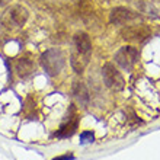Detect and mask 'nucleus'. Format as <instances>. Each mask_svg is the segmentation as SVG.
Instances as JSON below:
<instances>
[{
  "mask_svg": "<svg viewBox=\"0 0 160 160\" xmlns=\"http://www.w3.org/2000/svg\"><path fill=\"white\" fill-rule=\"evenodd\" d=\"M102 77L105 82V86L109 88L111 90H121L124 89V77L118 72V68H115L112 63H106L102 67Z\"/></svg>",
  "mask_w": 160,
  "mask_h": 160,
  "instance_id": "2",
  "label": "nucleus"
},
{
  "mask_svg": "<svg viewBox=\"0 0 160 160\" xmlns=\"http://www.w3.org/2000/svg\"><path fill=\"white\" fill-rule=\"evenodd\" d=\"M74 45H76V50L79 52H83V54H89L92 52V41H90V37L84 32H77L74 35Z\"/></svg>",
  "mask_w": 160,
  "mask_h": 160,
  "instance_id": "6",
  "label": "nucleus"
},
{
  "mask_svg": "<svg viewBox=\"0 0 160 160\" xmlns=\"http://www.w3.org/2000/svg\"><path fill=\"white\" fill-rule=\"evenodd\" d=\"M10 0H0V6H4V4H8Z\"/></svg>",
  "mask_w": 160,
  "mask_h": 160,
  "instance_id": "14",
  "label": "nucleus"
},
{
  "mask_svg": "<svg viewBox=\"0 0 160 160\" xmlns=\"http://www.w3.org/2000/svg\"><path fill=\"white\" fill-rule=\"evenodd\" d=\"M52 160H74V156H73V153H66L63 156H58Z\"/></svg>",
  "mask_w": 160,
  "mask_h": 160,
  "instance_id": "13",
  "label": "nucleus"
},
{
  "mask_svg": "<svg viewBox=\"0 0 160 160\" xmlns=\"http://www.w3.org/2000/svg\"><path fill=\"white\" fill-rule=\"evenodd\" d=\"M121 35L122 38L125 39V41H134V42H141L144 38H147V29L143 28V26H127L124 29L121 31Z\"/></svg>",
  "mask_w": 160,
  "mask_h": 160,
  "instance_id": "5",
  "label": "nucleus"
},
{
  "mask_svg": "<svg viewBox=\"0 0 160 160\" xmlns=\"http://www.w3.org/2000/svg\"><path fill=\"white\" fill-rule=\"evenodd\" d=\"M28 10H26L23 6H13L10 9V18H12V21L15 25L18 26H23L28 21Z\"/></svg>",
  "mask_w": 160,
  "mask_h": 160,
  "instance_id": "9",
  "label": "nucleus"
},
{
  "mask_svg": "<svg viewBox=\"0 0 160 160\" xmlns=\"http://www.w3.org/2000/svg\"><path fill=\"white\" fill-rule=\"evenodd\" d=\"M77 124H79V119L74 115L73 118H68L67 122H64L63 125L60 127V130L55 132L57 137H72L74 134V131L77 130Z\"/></svg>",
  "mask_w": 160,
  "mask_h": 160,
  "instance_id": "10",
  "label": "nucleus"
},
{
  "mask_svg": "<svg viewBox=\"0 0 160 160\" xmlns=\"http://www.w3.org/2000/svg\"><path fill=\"white\" fill-rule=\"evenodd\" d=\"M16 72L21 77H28L34 72V63L28 58H21L16 63Z\"/></svg>",
  "mask_w": 160,
  "mask_h": 160,
  "instance_id": "11",
  "label": "nucleus"
},
{
  "mask_svg": "<svg viewBox=\"0 0 160 160\" xmlns=\"http://www.w3.org/2000/svg\"><path fill=\"white\" fill-rule=\"evenodd\" d=\"M138 19H141L138 13L132 12L127 8H115L111 10L109 15V21L112 25H127V23L135 22Z\"/></svg>",
  "mask_w": 160,
  "mask_h": 160,
  "instance_id": "4",
  "label": "nucleus"
},
{
  "mask_svg": "<svg viewBox=\"0 0 160 160\" xmlns=\"http://www.w3.org/2000/svg\"><path fill=\"white\" fill-rule=\"evenodd\" d=\"M89 54H83V52H73L72 57H70V64H72V67L74 68V72L76 73H83V70L86 68L89 63Z\"/></svg>",
  "mask_w": 160,
  "mask_h": 160,
  "instance_id": "7",
  "label": "nucleus"
},
{
  "mask_svg": "<svg viewBox=\"0 0 160 160\" xmlns=\"http://www.w3.org/2000/svg\"><path fill=\"white\" fill-rule=\"evenodd\" d=\"M137 60H138V50L131 45L122 47L115 54V63L124 70H131L137 63Z\"/></svg>",
  "mask_w": 160,
  "mask_h": 160,
  "instance_id": "3",
  "label": "nucleus"
},
{
  "mask_svg": "<svg viewBox=\"0 0 160 160\" xmlns=\"http://www.w3.org/2000/svg\"><path fill=\"white\" fill-rule=\"evenodd\" d=\"M95 141V135L92 131H83L80 134V144H89Z\"/></svg>",
  "mask_w": 160,
  "mask_h": 160,
  "instance_id": "12",
  "label": "nucleus"
},
{
  "mask_svg": "<svg viewBox=\"0 0 160 160\" xmlns=\"http://www.w3.org/2000/svg\"><path fill=\"white\" fill-rule=\"evenodd\" d=\"M73 96L79 102L80 105H88L89 102V90L88 88L84 86V83L82 82H76V83L73 84Z\"/></svg>",
  "mask_w": 160,
  "mask_h": 160,
  "instance_id": "8",
  "label": "nucleus"
},
{
  "mask_svg": "<svg viewBox=\"0 0 160 160\" xmlns=\"http://www.w3.org/2000/svg\"><path fill=\"white\" fill-rule=\"evenodd\" d=\"M41 64L44 70H45L50 76H57L61 73L66 64V58H64L63 51L58 48H50L45 52H42L41 55Z\"/></svg>",
  "mask_w": 160,
  "mask_h": 160,
  "instance_id": "1",
  "label": "nucleus"
}]
</instances>
